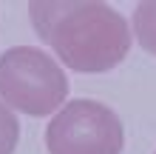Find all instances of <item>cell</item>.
<instances>
[{"label":"cell","instance_id":"cell-1","mask_svg":"<svg viewBox=\"0 0 156 154\" xmlns=\"http://www.w3.org/2000/svg\"><path fill=\"white\" fill-rule=\"evenodd\" d=\"M31 23L40 40L74 71L99 74L125 60L131 49V29L111 6L94 0H57L31 3Z\"/></svg>","mask_w":156,"mask_h":154},{"label":"cell","instance_id":"cell-2","mask_svg":"<svg viewBox=\"0 0 156 154\" xmlns=\"http://www.w3.org/2000/svg\"><path fill=\"white\" fill-rule=\"evenodd\" d=\"M68 94V77L40 49L14 46L0 54V97L23 114L45 117Z\"/></svg>","mask_w":156,"mask_h":154},{"label":"cell","instance_id":"cell-3","mask_svg":"<svg viewBox=\"0 0 156 154\" xmlns=\"http://www.w3.org/2000/svg\"><path fill=\"white\" fill-rule=\"evenodd\" d=\"M48 154H122L125 131L119 117L97 100L62 106L45 129Z\"/></svg>","mask_w":156,"mask_h":154},{"label":"cell","instance_id":"cell-4","mask_svg":"<svg viewBox=\"0 0 156 154\" xmlns=\"http://www.w3.org/2000/svg\"><path fill=\"white\" fill-rule=\"evenodd\" d=\"M133 34L145 51L156 54V0L139 3L133 12Z\"/></svg>","mask_w":156,"mask_h":154},{"label":"cell","instance_id":"cell-5","mask_svg":"<svg viewBox=\"0 0 156 154\" xmlns=\"http://www.w3.org/2000/svg\"><path fill=\"white\" fill-rule=\"evenodd\" d=\"M17 140H20V123L12 108L0 103V154H14Z\"/></svg>","mask_w":156,"mask_h":154}]
</instances>
